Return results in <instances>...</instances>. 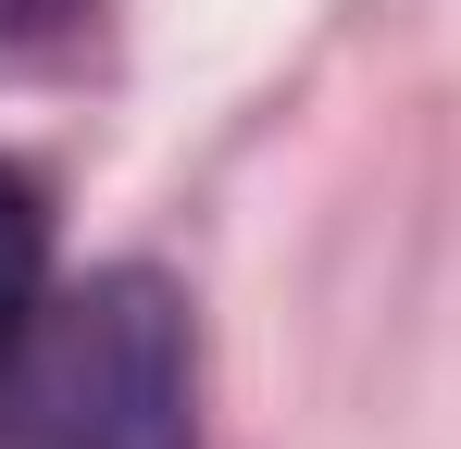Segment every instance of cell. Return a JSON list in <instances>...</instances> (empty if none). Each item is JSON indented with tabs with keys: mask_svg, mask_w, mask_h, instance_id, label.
<instances>
[{
	"mask_svg": "<svg viewBox=\"0 0 461 449\" xmlns=\"http://www.w3.org/2000/svg\"><path fill=\"white\" fill-rule=\"evenodd\" d=\"M0 449H200L187 299L138 262L63 288L0 374Z\"/></svg>",
	"mask_w": 461,
	"mask_h": 449,
	"instance_id": "1",
	"label": "cell"
},
{
	"mask_svg": "<svg viewBox=\"0 0 461 449\" xmlns=\"http://www.w3.org/2000/svg\"><path fill=\"white\" fill-rule=\"evenodd\" d=\"M38 312H50V188L25 162H0V374H13Z\"/></svg>",
	"mask_w": 461,
	"mask_h": 449,
	"instance_id": "2",
	"label": "cell"
},
{
	"mask_svg": "<svg viewBox=\"0 0 461 449\" xmlns=\"http://www.w3.org/2000/svg\"><path fill=\"white\" fill-rule=\"evenodd\" d=\"M87 25H100V0H0V75H50V63H76Z\"/></svg>",
	"mask_w": 461,
	"mask_h": 449,
	"instance_id": "3",
	"label": "cell"
}]
</instances>
